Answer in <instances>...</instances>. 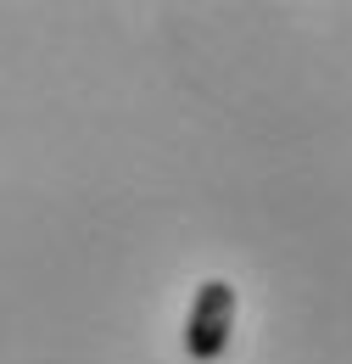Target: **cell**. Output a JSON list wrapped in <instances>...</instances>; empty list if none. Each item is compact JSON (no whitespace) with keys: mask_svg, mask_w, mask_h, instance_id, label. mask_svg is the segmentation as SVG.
Segmentation results:
<instances>
[{"mask_svg":"<svg viewBox=\"0 0 352 364\" xmlns=\"http://www.w3.org/2000/svg\"><path fill=\"white\" fill-rule=\"evenodd\" d=\"M229 325H235V286L229 280H202L196 286V303H190V319H185V353L196 364L224 359Z\"/></svg>","mask_w":352,"mask_h":364,"instance_id":"6da1fadb","label":"cell"}]
</instances>
